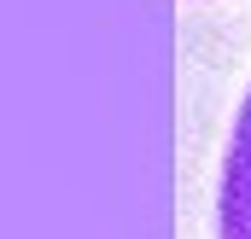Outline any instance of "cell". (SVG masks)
<instances>
[{
    "label": "cell",
    "mask_w": 251,
    "mask_h": 239,
    "mask_svg": "<svg viewBox=\"0 0 251 239\" xmlns=\"http://www.w3.org/2000/svg\"><path fill=\"white\" fill-rule=\"evenodd\" d=\"M216 228L222 239H251V88L234 117L228 164H222V198H216Z\"/></svg>",
    "instance_id": "obj_1"
}]
</instances>
